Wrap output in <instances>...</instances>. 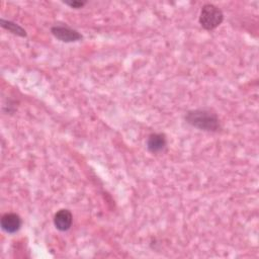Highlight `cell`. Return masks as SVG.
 Segmentation results:
<instances>
[{
  "instance_id": "cell-1",
  "label": "cell",
  "mask_w": 259,
  "mask_h": 259,
  "mask_svg": "<svg viewBox=\"0 0 259 259\" xmlns=\"http://www.w3.org/2000/svg\"><path fill=\"white\" fill-rule=\"evenodd\" d=\"M187 123L201 131L217 132L221 127L219 116L215 112L206 108L189 110L185 114Z\"/></svg>"
},
{
  "instance_id": "cell-2",
  "label": "cell",
  "mask_w": 259,
  "mask_h": 259,
  "mask_svg": "<svg viewBox=\"0 0 259 259\" xmlns=\"http://www.w3.org/2000/svg\"><path fill=\"white\" fill-rule=\"evenodd\" d=\"M224 20L223 11L215 5L207 3L201 7L199 14V23L202 28L212 30L217 28Z\"/></svg>"
},
{
  "instance_id": "cell-3",
  "label": "cell",
  "mask_w": 259,
  "mask_h": 259,
  "mask_svg": "<svg viewBox=\"0 0 259 259\" xmlns=\"http://www.w3.org/2000/svg\"><path fill=\"white\" fill-rule=\"evenodd\" d=\"M51 32L57 39L64 42H73L82 39L80 32L67 25H55L51 28Z\"/></svg>"
},
{
  "instance_id": "cell-4",
  "label": "cell",
  "mask_w": 259,
  "mask_h": 259,
  "mask_svg": "<svg viewBox=\"0 0 259 259\" xmlns=\"http://www.w3.org/2000/svg\"><path fill=\"white\" fill-rule=\"evenodd\" d=\"M1 228L8 234L16 233L21 227V219L14 212H7L1 218Z\"/></svg>"
},
{
  "instance_id": "cell-5",
  "label": "cell",
  "mask_w": 259,
  "mask_h": 259,
  "mask_svg": "<svg viewBox=\"0 0 259 259\" xmlns=\"http://www.w3.org/2000/svg\"><path fill=\"white\" fill-rule=\"evenodd\" d=\"M72 223L73 215L71 211L67 208H62L58 210L54 215V225L61 232L68 231L71 228Z\"/></svg>"
},
{
  "instance_id": "cell-6",
  "label": "cell",
  "mask_w": 259,
  "mask_h": 259,
  "mask_svg": "<svg viewBox=\"0 0 259 259\" xmlns=\"http://www.w3.org/2000/svg\"><path fill=\"white\" fill-rule=\"evenodd\" d=\"M167 146V139L164 134L154 133L151 134L147 140V148L151 153H160L165 150Z\"/></svg>"
},
{
  "instance_id": "cell-7",
  "label": "cell",
  "mask_w": 259,
  "mask_h": 259,
  "mask_svg": "<svg viewBox=\"0 0 259 259\" xmlns=\"http://www.w3.org/2000/svg\"><path fill=\"white\" fill-rule=\"evenodd\" d=\"M0 23H1V26L3 28L7 29L8 31H10L14 34H17L19 36H26V31L17 23L9 21V20H5V19H1Z\"/></svg>"
},
{
  "instance_id": "cell-8",
  "label": "cell",
  "mask_w": 259,
  "mask_h": 259,
  "mask_svg": "<svg viewBox=\"0 0 259 259\" xmlns=\"http://www.w3.org/2000/svg\"><path fill=\"white\" fill-rule=\"evenodd\" d=\"M64 3H65L66 5H68V6H70L71 8H75V9L82 8V7L86 4L85 1H78V0H74V1H70V2L64 1Z\"/></svg>"
}]
</instances>
